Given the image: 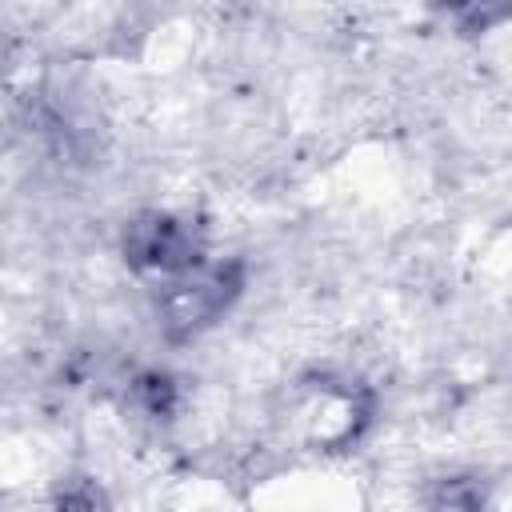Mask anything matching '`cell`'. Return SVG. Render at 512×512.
<instances>
[{
    "label": "cell",
    "instance_id": "3957f363",
    "mask_svg": "<svg viewBox=\"0 0 512 512\" xmlns=\"http://www.w3.org/2000/svg\"><path fill=\"white\" fill-rule=\"evenodd\" d=\"M480 492L472 480H444L432 496V512H480Z\"/></svg>",
    "mask_w": 512,
    "mask_h": 512
},
{
    "label": "cell",
    "instance_id": "7a4b0ae2",
    "mask_svg": "<svg viewBox=\"0 0 512 512\" xmlns=\"http://www.w3.org/2000/svg\"><path fill=\"white\" fill-rule=\"evenodd\" d=\"M124 252L132 264L152 268V272H192L200 268V236L188 220L168 216V212H148L136 224H128Z\"/></svg>",
    "mask_w": 512,
    "mask_h": 512
},
{
    "label": "cell",
    "instance_id": "6da1fadb",
    "mask_svg": "<svg viewBox=\"0 0 512 512\" xmlns=\"http://www.w3.org/2000/svg\"><path fill=\"white\" fill-rule=\"evenodd\" d=\"M244 276L240 264H200L184 272L176 284L164 288L160 296V320L172 340H188L200 328L216 324V316L236 300Z\"/></svg>",
    "mask_w": 512,
    "mask_h": 512
}]
</instances>
